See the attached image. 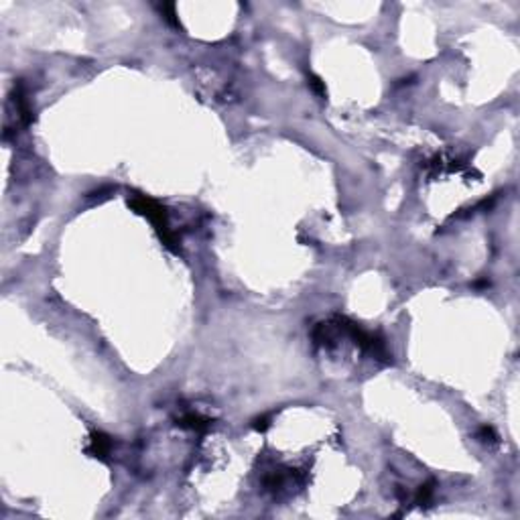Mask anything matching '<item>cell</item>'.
<instances>
[{"label":"cell","mask_w":520,"mask_h":520,"mask_svg":"<svg viewBox=\"0 0 520 520\" xmlns=\"http://www.w3.org/2000/svg\"><path fill=\"white\" fill-rule=\"evenodd\" d=\"M87 451L94 455V457H98V460H106V457L110 455V451H112V439H110L108 435L100 433V431L91 433Z\"/></svg>","instance_id":"obj_2"},{"label":"cell","mask_w":520,"mask_h":520,"mask_svg":"<svg viewBox=\"0 0 520 520\" xmlns=\"http://www.w3.org/2000/svg\"><path fill=\"white\" fill-rule=\"evenodd\" d=\"M478 437L484 441V443H496L498 441V435H496V431L492 429V427H482V429L478 431Z\"/></svg>","instance_id":"obj_6"},{"label":"cell","mask_w":520,"mask_h":520,"mask_svg":"<svg viewBox=\"0 0 520 520\" xmlns=\"http://www.w3.org/2000/svg\"><path fill=\"white\" fill-rule=\"evenodd\" d=\"M209 423H211L209 419H205V417H201L197 413H187V415H183L177 421L179 427H183V429H191V431H205L209 427Z\"/></svg>","instance_id":"obj_3"},{"label":"cell","mask_w":520,"mask_h":520,"mask_svg":"<svg viewBox=\"0 0 520 520\" xmlns=\"http://www.w3.org/2000/svg\"><path fill=\"white\" fill-rule=\"evenodd\" d=\"M309 85L313 87V91H315V94H319L321 98H325V96H327V89H325V81H323L321 77H317V75L309 73Z\"/></svg>","instance_id":"obj_5"},{"label":"cell","mask_w":520,"mask_h":520,"mask_svg":"<svg viewBox=\"0 0 520 520\" xmlns=\"http://www.w3.org/2000/svg\"><path fill=\"white\" fill-rule=\"evenodd\" d=\"M252 427L256 431H266V427H268V417H260V419H256L254 423H252Z\"/></svg>","instance_id":"obj_7"},{"label":"cell","mask_w":520,"mask_h":520,"mask_svg":"<svg viewBox=\"0 0 520 520\" xmlns=\"http://www.w3.org/2000/svg\"><path fill=\"white\" fill-rule=\"evenodd\" d=\"M433 486H435V482H427V484H423V486L419 488L417 498H415L417 504L423 506V504H427V502H429V500L433 498V492H435V488H433Z\"/></svg>","instance_id":"obj_4"},{"label":"cell","mask_w":520,"mask_h":520,"mask_svg":"<svg viewBox=\"0 0 520 520\" xmlns=\"http://www.w3.org/2000/svg\"><path fill=\"white\" fill-rule=\"evenodd\" d=\"M130 205L138 211V213H142V216H146L148 220H150V224L157 228V232H159V236L163 238V242H165V246H169L171 250H177V240H175V236L171 234V230H169V224H167V213H165V207H161L155 199H150V197H144V195H138V193H134V197L130 199Z\"/></svg>","instance_id":"obj_1"}]
</instances>
